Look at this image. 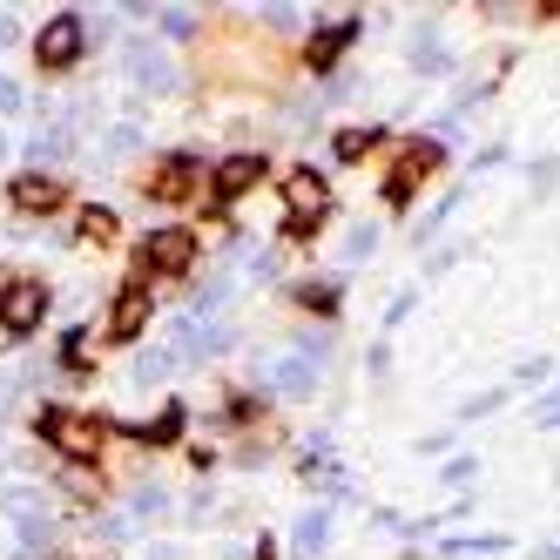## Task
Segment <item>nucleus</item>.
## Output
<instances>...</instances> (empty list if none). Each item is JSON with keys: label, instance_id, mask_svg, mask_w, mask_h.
Instances as JSON below:
<instances>
[{"label": "nucleus", "instance_id": "5", "mask_svg": "<svg viewBox=\"0 0 560 560\" xmlns=\"http://www.w3.org/2000/svg\"><path fill=\"white\" fill-rule=\"evenodd\" d=\"M42 432L55 439V453H61L68 466H89V459L102 453V439H108V425H102V419H74V412H48V419H42Z\"/></svg>", "mask_w": 560, "mask_h": 560}, {"label": "nucleus", "instance_id": "15", "mask_svg": "<svg viewBox=\"0 0 560 560\" xmlns=\"http://www.w3.org/2000/svg\"><path fill=\"white\" fill-rule=\"evenodd\" d=\"M378 142H385V129H378V122H351V129H338V136H331V155H338V163H365Z\"/></svg>", "mask_w": 560, "mask_h": 560}, {"label": "nucleus", "instance_id": "27", "mask_svg": "<svg viewBox=\"0 0 560 560\" xmlns=\"http://www.w3.org/2000/svg\"><path fill=\"white\" fill-rule=\"evenodd\" d=\"M163 506H170V493H163V487H136V520H155Z\"/></svg>", "mask_w": 560, "mask_h": 560}, {"label": "nucleus", "instance_id": "8", "mask_svg": "<svg viewBox=\"0 0 560 560\" xmlns=\"http://www.w3.org/2000/svg\"><path fill=\"white\" fill-rule=\"evenodd\" d=\"M358 34H365V21H358V14H338V21H325V27H317L311 42H304V68H311V74H331V68L345 61V48L358 42Z\"/></svg>", "mask_w": 560, "mask_h": 560}, {"label": "nucleus", "instance_id": "13", "mask_svg": "<svg viewBox=\"0 0 560 560\" xmlns=\"http://www.w3.org/2000/svg\"><path fill=\"white\" fill-rule=\"evenodd\" d=\"M291 547H298V560H317L331 547V513L325 506H304L298 520H291Z\"/></svg>", "mask_w": 560, "mask_h": 560}, {"label": "nucleus", "instance_id": "34", "mask_svg": "<svg viewBox=\"0 0 560 560\" xmlns=\"http://www.w3.org/2000/svg\"><path fill=\"white\" fill-rule=\"evenodd\" d=\"M540 560H560V540H547V547H540Z\"/></svg>", "mask_w": 560, "mask_h": 560}, {"label": "nucleus", "instance_id": "3", "mask_svg": "<svg viewBox=\"0 0 560 560\" xmlns=\"http://www.w3.org/2000/svg\"><path fill=\"white\" fill-rule=\"evenodd\" d=\"M42 317H48V284H42V277H14V284H0V331H8V338H34Z\"/></svg>", "mask_w": 560, "mask_h": 560}, {"label": "nucleus", "instance_id": "16", "mask_svg": "<svg viewBox=\"0 0 560 560\" xmlns=\"http://www.w3.org/2000/svg\"><path fill=\"white\" fill-rule=\"evenodd\" d=\"M291 298H298L304 311H317V317H331V311L345 304V291L331 284V277H298V284H291Z\"/></svg>", "mask_w": 560, "mask_h": 560}, {"label": "nucleus", "instance_id": "17", "mask_svg": "<svg viewBox=\"0 0 560 560\" xmlns=\"http://www.w3.org/2000/svg\"><path fill=\"white\" fill-rule=\"evenodd\" d=\"M183 425H189V412H183V398H170V406L155 412L149 425H136V439H142V446H170V439H183Z\"/></svg>", "mask_w": 560, "mask_h": 560}, {"label": "nucleus", "instance_id": "1", "mask_svg": "<svg viewBox=\"0 0 560 560\" xmlns=\"http://www.w3.org/2000/svg\"><path fill=\"white\" fill-rule=\"evenodd\" d=\"M439 170H446V142H439V136H412V142H398L392 176H385V203H392V210H412L419 183H432Z\"/></svg>", "mask_w": 560, "mask_h": 560}, {"label": "nucleus", "instance_id": "7", "mask_svg": "<svg viewBox=\"0 0 560 560\" xmlns=\"http://www.w3.org/2000/svg\"><path fill=\"white\" fill-rule=\"evenodd\" d=\"M8 203H14L21 217H55V210L68 203V176H48V170H21V176L8 183Z\"/></svg>", "mask_w": 560, "mask_h": 560}, {"label": "nucleus", "instance_id": "23", "mask_svg": "<svg viewBox=\"0 0 560 560\" xmlns=\"http://www.w3.org/2000/svg\"><path fill=\"white\" fill-rule=\"evenodd\" d=\"M61 365H89V331H82V325L61 331Z\"/></svg>", "mask_w": 560, "mask_h": 560}, {"label": "nucleus", "instance_id": "25", "mask_svg": "<svg viewBox=\"0 0 560 560\" xmlns=\"http://www.w3.org/2000/svg\"><path fill=\"white\" fill-rule=\"evenodd\" d=\"M412 311H419V291H398V298L385 304V331H398V325H406Z\"/></svg>", "mask_w": 560, "mask_h": 560}, {"label": "nucleus", "instance_id": "18", "mask_svg": "<svg viewBox=\"0 0 560 560\" xmlns=\"http://www.w3.org/2000/svg\"><path fill=\"white\" fill-rule=\"evenodd\" d=\"M170 372H176L170 351H136V358H129V385H163Z\"/></svg>", "mask_w": 560, "mask_h": 560}, {"label": "nucleus", "instance_id": "10", "mask_svg": "<svg viewBox=\"0 0 560 560\" xmlns=\"http://www.w3.org/2000/svg\"><path fill=\"white\" fill-rule=\"evenodd\" d=\"M142 264H149V270H163V277H183V270L196 264V236H189L183 223H163V230H155L149 244H142Z\"/></svg>", "mask_w": 560, "mask_h": 560}, {"label": "nucleus", "instance_id": "30", "mask_svg": "<svg viewBox=\"0 0 560 560\" xmlns=\"http://www.w3.org/2000/svg\"><path fill=\"white\" fill-rule=\"evenodd\" d=\"M372 378H378V385L392 378V351H385V345H372Z\"/></svg>", "mask_w": 560, "mask_h": 560}, {"label": "nucleus", "instance_id": "32", "mask_svg": "<svg viewBox=\"0 0 560 560\" xmlns=\"http://www.w3.org/2000/svg\"><path fill=\"white\" fill-rule=\"evenodd\" d=\"M14 108H21V89L8 82V74H0V115H14Z\"/></svg>", "mask_w": 560, "mask_h": 560}, {"label": "nucleus", "instance_id": "14", "mask_svg": "<svg viewBox=\"0 0 560 560\" xmlns=\"http://www.w3.org/2000/svg\"><path fill=\"white\" fill-rule=\"evenodd\" d=\"M270 392L277 398H311L317 392V365H311V358H277V365H270Z\"/></svg>", "mask_w": 560, "mask_h": 560}, {"label": "nucleus", "instance_id": "9", "mask_svg": "<svg viewBox=\"0 0 560 560\" xmlns=\"http://www.w3.org/2000/svg\"><path fill=\"white\" fill-rule=\"evenodd\" d=\"M196 189H203V163H196L189 149H183V155H163V163H155V176H149V196H155V203H189Z\"/></svg>", "mask_w": 560, "mask_h": 560}, {"label": "nucleus", "instance_id": "33", "mask_svg": "<svg viewBox=\"0 0 560 560\" xmlns=\"http://www.w3.org/2000/svg\"><path fill=\"white\" fill-rule=\"evenodd\" d=\"M149 560H183V547H170V540H155V547H149Z\"/></svg>", "mask_w": 560, "mask_h": 560}, {"label": "nucleus", "instance_id": "28", "mask_svg": "<svg viewBox=\"0 0 560 560\" xmlns=\"http://www.w3.org/2000/svg\"><path fill=\"white\" fill-rule=\"evenodd\" d=\"M472 472H479V459H472V453H459V459L446 466V487H472Z\"/></svg>", "mask_w": 560, "mask_h": 560}, {"label": "nucleus", "instance_id": "24", "mask_svg": "<svg viewBox=\"0 0 560 560\" xmlns=\"http://www.w3.org/2000/svg\"><path fill=\"white\" fill-rule=\"evenodd\" d=\"M155 14H163V34H170V42H189V34H196V14H183V8H155Z\"/></svg>", "mask_w": 560, "mask_h": 560}, {"label": "nucleus", "instance_id": "2", "mask_svg": "<svg viewBox=\"0 0 560 560\" xmlns=\"http://www.w3.org/2000/svg\"><path fill=\"white\" fill-rule=\"evenodd\" d=\"M277 189H284V236L311 244V236H317V223L331 217V183L317 176V170H291L284 183H277Z\"/></svg>", "mask_w": 560, "mask_h": 560}, {"label": "nucleus", "instance_id": "29", "mask_svg": "<svg viewBox=\"0 0 560 560\" xmlns=\"http://www.w3.org/2000/svg\"><path fill=\"white\" fill-rule=\"evenodd\" d=\"M0 48H21V21L8 8H0Z\"/></svg>", "mask_w": 560, "mask_h": 560}, {"label": "nucleus", "instance_id": "35", "mask_svg": "<svg viewBox=\"0 0 560 560\" xmlns=\"http://www.w3.org/2000/svg\"><path fill=\"white\" fill-rule=\"evenodd\" d=\"M8 155H14V149H8V129H0V163H8Z\"/></svg>", "mask_w": 560, "mask_h": 560}, {"label": "nucleus", "instance_id": "4", "mask_svg": "<svg viewBox=\"0 0 560 560\" xmlns=\"http://www.w3.org/2000/svg\"><path fill=\"white\" fill-rule=\"evenodd\" d=\"M82 42H89L82 14H48V27L34 34V61H42L48 74H68L74 61H82Z\"/></svg>", "mask_w": 560, "mask_h": 560}, {"label": "nucleus", "instance_id": "20", "mask_svg": "<svg viewBox=\"0 0 560 560\" xmlns=\"http://www.w3.org/2000/svg\"><path fill=\"white\" fill-rule=\"evenodd\" d=\"M74 223H82V236H95V244H108V236L122 230V223H115V210H102V203H89V210L74 217Z\"/></svg>", "mask_w": 560, "mask_h": 560}, {"label": "nucleus", "instance_id": "12", "mask_svg": "<svg viewBox=\"0 0 560 560\" xmlns=\"http://www.w3.org/2000/svg\"><path fill=\"white\" fill-rule=\"evenodd\" d=\"M142 331H149V291H122V298L108 304V345L129 351Z\"/></svg>", "mask_w": 560, "mask_h": 560}, {"label": "nucleus", "instance_id": "11", "mask_svg": "<svg viewBox=\"0 0 560 560\" xmlns=\"http://www.w3.org/2000/svg\"><path fill=\"white\" fill-rule=\"evenodd\" d=\"M264 183V155L244 149V155H223L217 163V203H236V196H250Z\"/></svg>", "mask_w": 560, "mask_h": 560}, {"label": "nucleus", "instance_id": "22", "mask_svg": "<svg viewBox=\"0 0 560 560\" xmlns=\"http://www.w3.org/2000/svg\"><path fill=\"white\" fill-rule=\"evenodd\" d=\"M372 250H378V230H372V223H358V230L345 236V264H365Z\"/></svg>", "mask_w": 560, "mask_h": 560}, {"label": "nucleus", "instance_id": "21", "mask_svg": "<svg viewBox=\"0 0 560 560\" xmlns=\"http://www.w3.org/2000/svg\"><path fill=\"white\" fill-rule=\"evenodd\" d=\"M506 398H513V385H493V392L466 398V406H459V419H487V412H500V406H506Z\"/></svg>", "mask_w": 560, "mask_h": 560}, {"label": "nucleus", "instance_id": "26", "mask_svg": "<svg viewBox=\"0 0 560 560\" xmlns=\"http://www.w3.org/2000/svg\"><path fill=\"white\" fill-rule=\"evenodd\" d=\"M547 378H553V358H527V365L513 372V392H520V385H547Z\"/></svg>", "mask_w": 560, "mask_h": 560}, {"label": "nucleus", "instance_id": "6", "mask_svg": "<svg viewBox=\"0 0 560 560\" xmlns=\"http://www.w3.org/2000/svg\"><path fill=\"white\" fill-rule=\"evenodd\" d=\"M122 61H129V82L149 89V95H176V82H183V74L170 68V55L155 48L149 34H129V42H122Z\"/></svg>", "mask_w": 560, "mask_h": 560}, {"label": "nucleus", "instance_id": "19", "mask_svg": "<svg viewBox=\"0 0 560 560\" xmlns=\"http://www.w3.org/2000/svg\"><path fill=\"white\" fill-rule=\"evenodd\" d=\"M439 553H506V534H453Z\"/></svg>", "mask_w": 560, "mask_h": 560}, {"label": "nucleus", "instance_id": "31", "mask_svg": "<svg viewBox=\"0 0 560 560\" xmlns=\"http://www.w3.org/2000/svg\"><path fill=\"white\" fill-rule=\"evenodd\" d=\"M553 412H560V385H547V398L534 406V425H540V419H553Z\"/></svg>", "mask_w": 560, "mask_h": 560}]
</instances>
